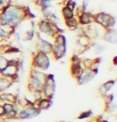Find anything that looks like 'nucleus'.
Listing matches in <instances>:
<instances>
[{
  "label": "nucleus",
  "instance_id": "nucleus-1",
  "mask_svg": "<svg viewBox=\"0 0 117 122\" xmlns=\"http://www.w3.org/2000/svg\"><path fill=\"white\" fill-rule=\"evenodd\" d=\"M30 15L33 16L28 8L11 3L0 13V25L11 30H15Z\"/></svg>",
  "mask_w": 117,
  "mask_h": 122
},
{
  "label": "nucleus",
  "instance_id": "nucleus-2",
  "mask_svg": "<svg viewBox=\"0 0 117 122\" xmlns=\"http://www.w3.org/2000/svg\"><path fill=\"white\" fill-rule=\"evenodd\" d=\"M47 77V74H45L43 71L31 68L29 72L28 82H27V89L30 93L42 91Z\"/></svg>",
  "mask_w": 117,
  "mask_h": 122
},
{
  "label": "nucleus",
  "instance_id": "nucleus-3",
  "mask_svg": "<svg viewBox=\"0 0 117 122\" xmlns=\"http://www.w3.org/2000/svg\"><path fill=\"white\" fill-rule=\"evenodd\" d=\"M67 52V39L63 34L60 33L56 35L52 42V56L56 60H59L64 57Z\"/></svg>",
  "mask_w": 117,
  "mask_h": 122
},
{
  "label": "nucleus",
  "instance_id": "nucleus-4",
  "mask_svg": "<svg viewBox=\"0 0 117 122\" xmlns=\"http://www.w3.org/2000/svg\"><path fill=\"white\" fill-rule=\"evenodd\" d=\"M38 29L40 34H43L49 38L54 39V38L59 34L62 33L61 29L58 25L47 21L45 18H42L38 23Z\"/></svg>",
  "mask_w": 117,
  "mask_h": 122
},
{
  "label": "nucleus",
  "instance_id": "nucleus-5",
  "mask_svg": "<svg viewBox=\"0 0 117 122\" xmlns=\"http://www.w3.org/2000/svg\"><path fill=\"white\" fill-rule=\"evenodd\" d=\"M93 22L97 26H101L104 30L113 29L116 25V18L107 13L100 12L94 15Z\"/></svg>",
  "mask_w": 117,
  "mask_h": 122
},
{
  "label": "nucleus",
  "instance_id": "nucleus-6",
  "mask_svg": "<svg viewBox=\"0 0 117 122\" xmlns=\"http://www.w3.org/2000/svg\"><path fill=\"white\" fill-rule=\"evenodd\" d=\"M31 66L32 69L38 70H47L50 66V59L48 55L36 51L32 57Z\"/></svg>",
  "mask_w": 117,
  "mask_h": 122
},
{
  "label": "nucleus",
  "instance_id": "nucleus-7",
  "mask_svg": "<svg viewBox=\"0 0 117 122\" xmlns=\"http://www.w3.org/2000/svg\"><path fill=\"white\" fill-rule=\"evenodd\" d=\"M35 49L37 52L43 53L45 54H51L52 50V42L46 40L39 34H37V41L35 42Z\"/></svg>",
  "mask_w": 117,
  "mask_h": 122
},
{
  "label": "nucleus",
  "instance_id": "nucleus-8",
  "mask_svg": "<svg viewBox=\"0 0 117 122\" xmlns=\"http://www.w3.org/2000/svg\"><path fill=\"white\" fill-rule=\"evenodd\" d=\"M55 90H56V83H55L53 76L47 74V80L42 89L43 97L51 99L55 93Z\"/></svg>",
  "mask_w": 117,
  "mask_h": 122
},
{
  "label": "nucleus",
  "instance_id": "nucleus-9",
  "mask_svg": "<svg viewBox=\"0 0 117 122\" xmlns=\"http://www.w3.org/2000/svg\"><path fill=\"white\" fill-rule=\"evenodd\" d=\"M97 72L98 70H91L88 68H84L75 79H76L79 85H85L93 79V77L96 75Z\"/></svg>",
  "mask_w": 117,
  "mask_h": 122
},
{
  "label": "nucleus",
  "instance_id": "nucleus-10",
  "mask_svg": "<svg viewBox=\"0 0 117 122\" xmlns=\"http://www.w3.org/2000/svg\"><path fill=\"white\" fill-rule=\"evenodd\" d=\"M19 61H10L8 66L3 71L0 72L1 75L3 77L16 79V77H18V73H19V66H18Z\"/></svg>",
  "mask_w": 117,
  "mask_h": 122
},
{
  "label": "nucleus",
  "instance_id": "nucleus-11",
  "mask_svg": "<svg viewBox=\"0 0 117 122\" xmlns=\"http://www.w3.org/2000/svg\"><path fill=\"white\" fill-rule=\"evenodd\" d=\"M75 17L77 18L78 22H79V25H80V26H85L89 24L93 23L94 15L90 12H88V11L80 13L78 15L75 16Z\"/></svg>",
  "mask_w": 117,
  "mask_h": 122
},
{
  "label": "nucleus",
  "instance_id": "nucleus-12",
  "mask_svg": "<svg viewBox=\"0 0 117 122\" xmlns=\"http://www.w3.org/2000/svg\"><path fill=\"white\" fill-rule=\"evenodd\" d=\"M102 39L104 41L109 43L116 44L117 42V31L116 30L113 28L111 30H106L104 31L102 35Z\"/></svg>",
  "mask_w": 117,
  "mask_h": 122
},
{
  "label": "nucleus",
  "instance_id": "nucleus-13",
  "mask_svg": "<svg viewBox=\"0 0 117 122\" xmlns=\"http://www.w3.org/2000/svg\"><path fill=\"white\" fill-rule=\"evenodd\" d=\"M15 79L11 77H6L1 76L0 77V93L1 92H6L11 86L15 83Z\"/></svg>",
  "mask_w": 117,
  "mask_h": 122
},
{
  "label": "nucleus",
  "instance_id": "nucleus-14",
  "mask_svg": "<svg viewBox=\"0 0 117 122\" xmlns=\"http://www.w3.org/2000/svg\"><path fill=\"white\" fill-rule=\"evenodd\" d=\"M18 97L15 94L12 93H6V92H1L0 93V101L4 103H14L17 102Z\"/></svg>",
  "mask_w": 117,
  "mask_h": 122
},
{
  "label": "nucleus",
  "instance_id": "nucleus-15",
  "mask_svg": "<svg viewBox=\"0 0 117 122\" xmlns=\"http://www.w3.org/2000/svg\"><path fill=\"white\" fill-rule=\"evenodd\" d=\"M34 103H35V106L39 110H44V109H47L51 105V99L43 97L40 100L35 101Z\"/></svg>",
  "mask_w": 117,
  "mask_h": 122
},
{
  "label": "nucleus",
  "instance_id": "nucleus-16",
  "mask_svg": "<svg viewBox=\"0 0 117 122\" xmlns=\"http://www.w3.org/2000/svg\"><path fill=\"white\" fill-rule=\"evenodd\" d=\"M114 85H115V81H108L105 82V83H104L100 87V89H99V93L103 97L107 95V93L111 90L112 89V87L114 86Z\"/></svg>",
  "mask_w": 117,
  "mask_h": 122
},
{
  "label": "nucleus",
  "instance_id": "nucleus-17",
  "mask_svg": "<svg viewBox=\"0 0 117 122\" xmlns=\"http://www.w3.org/2000/svg\"><path fill=\"white\" fill-rule=\"evenodd\" d=\"M61 14H62V16H63L64 18V20L68 19V18L75 17V10H72V8L64 5L61 10Z\"/></svg>",
  "mask_w": 117,
  "mask_h": 122
},
{
  "label": "nucleus",
  "instance_id": "nucleus-18",
  "mask_svg": "<svg viewBox=\"0 0 117 122\" xmlns=\"http://www.w3.org/2000/svg\"><path fill=\"white\" fill-rule=\"evenodd\" d=\"M64 23H65L66 26L70 30H74L78 26H79L78 19L75 16L71 18H68V19H65L64 20Z\"/></svg>",
  "mask_w": 117,
  "mask_h": 122
},
{
  "label": "nucleus",
  "instance_id": "nucleus-19",
  "mask_svg": "<svg viewBox=\"0 0 117 122\" xmlns=\"http://www.w3.org/2000/svg\"><path fill=\"white\" fill-rule=\"evenodd\" d=\"M35 3L38 6H39L41 10H44V9H51V7H53L52 2L43 1V0H37Z\"/></svg>",
  "mask_w": 117,
  "mask_h": 122
},
{
  "label": "nucleus",
  "instance_id": "nucleus-20",
  "mask_svg": "<svg viewBox=\"0 0 117 122\" xmlns=\"http://www.w3.org/2000/svg\"><path fill=\"white\" fill-rule=\"evenodd\" d=\"M65 5L67 6H68V7L72 8V10H75V8H76V3H75V1H73V0H67L65 2Z\"/></svg>",
  "mask_w": 117,
  "mask_h": 122
},
{
  "label": "nucleus",
  "instance_id": "nucleus-21",
  "mask_svg": "<svg viewBox=\"0 0 117 122\" xmlns=\"http://www.w3.org/2000/svg\"><path fill=\"white\" fill-rule=\"evenodd\" d=\"M89 3H90V0H83L82 1V5L80 6V7H81L82 10L84 11V12L88 11V7L89 6Z\"/></svg>",
  "mask_w": 117,
  "mask_h": 122
},
{
  "label": "nucleus",
  "instance_id": "nucleus-22",
  "mask_svg": "<svg viewBox=\"0 0 117 122\" xmlns=\"http://www.w3.org/2000/svg\"><path fill=\"white\" fill-rule=\"evenodd\" d=\"M90 112H82V114L79 116V118L80 119H84V118H88L90 117Z\"/></svg>",
  "mask_w": 117,
  "mask_h": 122
},
{
  "label": "nucleus",
  "instance_id": "nucleus-23",
  "mask_svg": "<svg viewBox=\"0 0 117 122\" xmlns=\"http://www.w3.org/2000/svg\"><path fill=\"white\" fill-rule=\"evenodd\" d=\"M4 117V108H3V105L0 104V117Z\"/></svg>",
  "mask_w": 117,
  "mask_h": 122
},
{
  "label": "nucleus",
  "instance_id": "nucleus-24",
  "mask_svg": "<svg viewBox=\"0 0 117 122\" xmlns=\"http://www.w3.org/2000/svg\"><path fill=\"white\" fill-rule=\"evenodd\" d=\"M43 1H48V2H53V1H56V0H43Z\"/></svg>",
  "mask_w": 117,
  "mask_h": 122
},
{
  "label": "nucleus",
  "instance_id": "nucleus-25",
  "mask_svg": "<svg viewBox=\"0 0 117 122\" xmlns=\"http://www.w3.org/2000/svg\"><path fill=\"white\" fill-rule=\"evenodd\" d=\"M59 122H66V121H59Z\"/></svg>",
  "mask_w": 117,
  "mask_h": 122
},
{
  "label": "nucleus",
  "instance_id": "nucleus-26",
  "mask_svg": "<svg viewBox=\"0 0 117 122\" xmlns=\"http://www.w3.org/2000/svg\"><path fill=\"white\" fill-rule=\"evenodd\" d=\"M1 76H2V75H1V73H0V77H1Z\"/></svg>",
  "mask_w": 117,
  "mask_h": 122
}]
</instances>
